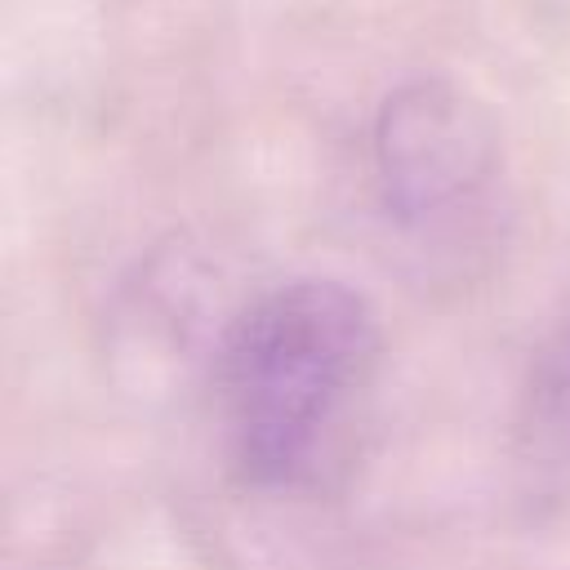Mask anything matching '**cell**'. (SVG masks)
<instances>
[{"mask_svg": "<svg viewBox=\"0 0 570 570\" xmlns=\"http://www.w3.org/2000/svg\"><path fill=\"white\" fill-rule=\"evenodd\" d=\"M379 316L343 281L298 276L236 312L218 347L227 445L245 481L294 485L379 365Z\"/></svg>", "mask_w": 570, "mask_h": 570, "instance_id": "cell-1", "label": "cell"}, {"mask_svg": "<svg viewBox=\"0 0 570 570\" xmlns=\"http://www.w3.org/2000/svg\"><path fill=\"white\" fill-rule=\"evenodd\" d=\"M499 165L494 116L450 80L396 85L374 116V174L396 223H432L472 200Z\"/></svg>", "mask_w": 570, "mask_h": 570, "instance_id": "cell-2", "label": "cell"}, {"mask_svg": "<svg viewBox=\"0 0 570 570\" xmlns=\"http://www.w3.org/2000/svg\"><path fill=\"white\" fill-rule=\"evenodd\" d=\"M534 414H539V428L552 432V441L570 445V325L548 347L534 374Z\"/></svg>", "mask_w": 570, "mask_h": 570, "instance_id": "cell-3", "label": "cell"}]
</instances>
